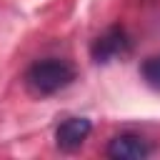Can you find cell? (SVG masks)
<instances>
[{"label": "cell", "instance_id": "cell-1", "mask_svg": "<svg viewBox=\"0 0 160 160\" xmlns=\"http://www.w3.org/2000/svg\"><path fill=\"white\" fill-rule=\"evenodd\" d=\"M75 80V68L68 62V60H60V58H45V60H38L28 68L25 72V85L32 95H55L60 92L62 88H68L70 82Z\"/></svg>", "mask_w": 160, "mask_h": 160}, {"label": "cell", "instance_id": "cell-2", "mask_svg": "<svg viewBox=\"0 0 160 160\" xmlns=\"http://www.w3.org/2000/svg\"><path fill=\"white\" fill-rule=\"evenodd\" d=\"M128 50H130V40H128L125 28H120V25H110L90 45V55L95 62H110V60L125 55Z\"/></svg>", "mask_w": 160, "mask_h": 160}, {"label": "cell", "instance_id": "cell-3", "mask_svg": "<svg viewBox=\"0 0 160 160\" xmlns=\"http://www.w3.org/2000/svg\"><path fill=\"white\" fill-rule=\"evenodd\" d=\"M90 130H92V122L88 118H65L55 128V145L65 152H72L88 140Z\"/></svg>", "mask_w": 160, "mask_h": 160}, {"label": "cell", "instance_id": "cell-4", "mask_svg": "<svg viewBox=\"0 0 160 160\" xmlns=\"http://www.w3.org/2000/svg\"><path fill=\"white\" fill-rule=\"evenodd\" d=\"M150 152H152L150 142L135 132H120L108 145V155L115 160H140V158H148Z\"/></svg>", "mask_w": 160, "mask_h": 160}, {"label": "cell", "instance_id": "cell-5", "mask_svg": "<svg viewBox=\"0 0 160 160\" xmlns=\"http://www.w3.org/2000/svg\"><path fill=\"white\" fill-rule=\"evenodd\" d=\"M140 75H142V80H145L152 90H160V55L145 58L142 65H140Z\"/></svg>", "mask_w": 160, "mask_h": 160}]
</instances>
